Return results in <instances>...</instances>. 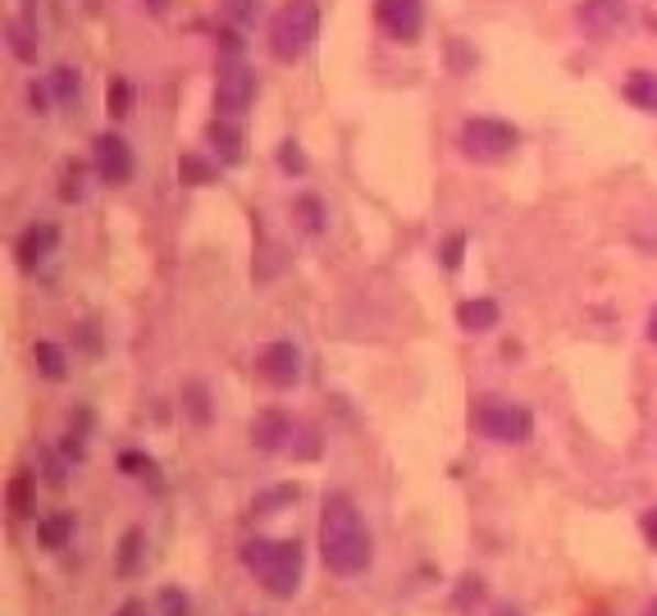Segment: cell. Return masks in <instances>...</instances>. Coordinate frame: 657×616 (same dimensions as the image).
<instances>
[{
    "label": "cell",
    "instance_id": "6da1fadb",
    "mask_svg": "<svg viewBox=\"0 0 657 616\" xmlns=\"http://www.w3.org/2000/svg\"><path fill=\"white\" fill-rule=\"evenodd\" d=\"M320 558L333 575L352 580L374 562V539L365 530V516L348 493H329L320 512Z\"/></svg>",
    "mask_w": 657,
    "mask_h": 616
},
{
    "label": "cell",
    "instance_id": "7a4b0ae2",
    "mask_svg": "<svg viewBox=\"0 0 657 616\" xmlns=\"http://www.w3.org/2000/svg\"><path fill=\"white\" fill-rule=\"evenodd\" d=\"M302 562L306 552L297 539H247L242 543V566L252 571L274 598H293L302 590Z\"/></svg>",
    "mask_w": 657,
    "mask_h": 616
},
{
    "label": "cell",
    "instance_id": "3957f363",
    "mask_svg": "<svg viewBox=\"0 0 657 616\" xmlns=\"http://www.w3.org/2000/svg\"><path fill=\"white\" fill-rule=\"evenodd\" d=\"M316 37H320V6L316 0H288V6L270 19V55L284 59V65L302 59L310 46H316Z\"/></svg>",
    "mask_w": 657,
    "mask_h": 616
},
{
    "label": "cell",
    "instance_id": "277c9868",
    "mask_svg": "<svg viewBox=\"0 0 657 616\" xmlns=\"http://www.w3.org/2000/svg\"><path fill=\"white\" fill-rule=\"evenodd\" d=\"M471 420L484 439L507 443V448H521V443L535 439V416H529V407L512 403V397H480Z\"/></svg>",
    "mask_w": 657,
    "mask_h": 616
},
{
    "label": "cell",
    "instance_id": "5b68a950",
    "mask_svg": "<svg viewBox=\"0 0 657 616\" xmlns=\"http://www.w3.org/2000/svg\"><path fill=\"white\" fill-rule=\"evenodd\" d=\"M516 146H521V133L512 129V123H503V119L480 114V119H466V123H461V151H466L471 161H480V165L507 161Z\"/></svg>",
    "mask_w": 657,
    "mask_h": 616
},
{
    "label": "cell",
    "instance_id": "8992f818",
    "mask_svg": "<svg viewBox=\"0 0 657 616\" xmlns=\"http://www.w3.org/2000/svg\"><path fill=\"white\" fill-rule=\"evenodd\" d=\"M252 101H256V74L252 69L238 65V59L219 69V82H215V110H219V119L247 114V110H252Z\"/></svg>",
    "mask_w": 657,
    "mask_h": 616
},
{
    "label": "cell",
    "instance_id": "52a82bcc",
    "mask_svg": "<svg viewBox=\"0 0 657 616\" xmlns=\"http://www.w3.org/2000/svg\"><path fill=\"white\" fill-rule=\"evenodd\" d=\"M91 165H97L101 183H110V188H123V183H133V146L123 142L119 133H101L97 142H91Z\"/></svg>",
    "mask_w": 657,
    "mask_h": 616
},
{
    "label": "cell",
    "instance_id": "ba28073f",
    "mask_svg": "<svg viewBox=\"0 0 657 616\" xmlns=\"http://www.w3.org/2000/svg\"><path fill=\"white\" fill-rule=\"evenodd\" d=\"M374 19L393 42H416L425 33V0H380Z\"/></svg>",
    "mask_w": 657,
    "mask_h": 616
},
{
    "label": "cell",
    "instance_id": "9c48e42d",
    "mask_svg": "<svg viewBox=\"0 0 657 616\" xmlns=\"http://www.w3.org/2000/svg\"><path fill=\"white\" fill-rule=\"evenodd\" d=\"M576 19H580V28H584L589 37L612 42L621 28H625V19H631V6H625V0H580Z\"/></svg>",
    "mask_w": 657,
    "mask_h": 616
},
{
    "label": "cell",
    "instance_id": "30bf717a",
    "mask_svg": "<svg viewBox=\"0 0 657 616\" xmlns=\"http://www.w3.org/2000/svg\"><path fill=\"white\" fill-rule=\"evenodd\" d=\"M256 370L265 375V384H274V388H293V384H302V352H297V343H270L265 352H261V361H256Z\"/></svg>",
    "mask_w": 657,
    "mask_h": 616
},
{
    "label": "cell",
    "instance_id": "8fae6325",
    "mask_svg": "<svg viewBox=\"0 0 657 616\" xmlns=\"http://www.w3.org/2000/svg\"><path fill=\"white\" fill-rule=\"evenodd\" d=\"M59 246V229L55 224H33L23 229V238L14 242V256H19V270H42Z\"/></svg>",
    "mask_w": 657,
    "mask_h": 616
},
{
    "label": "cell",
    "instance_id": "7c38bea8",
    "mask_svg": "<svg viewBox=\"0 0 657 616\" xmlns=\"http://www.w3.org/2000/svg\"><path fill=\"white\" fill-rule=\"evenodd\" d=\"M293 435H297V420H288L284 411H265V416H256V425H252V443H256L261 452H284V457H288Z\"/></svg>",
    "mask_w": 657,
    "mask_h": 616
},
{
    "label": "cell",
    "instance_id": "4fadbf2b",
    "mask_svg": "<svg viewBox=\"0 0 657 616\" xmlns=\"http://www.w3.org/2000/svg\"><path fill=\"white\" fill-rule=\"evenodd\" d=\"M457 324L466 333H489V329L503 324V306H497L493 297H471V301L457 306Z\"/></svg>",
    "mask_w": 657,
    "mask_h": 616
},
{
    "label": "cell",
    "instance_id": "5bb4252c",
    "mask_svg": "<svg viewBox=\"0 0 657 616\" xmlns=\"http://www.w3.org/2000/svg\"><path fill=\"white\" fill-rule=\"evenodd\" d=\"M206 142L215 146V156L225 161V165H242V156H247V151H242V133L233 129L229 119H215L210 129H206Z\"/></svg>",
    "mask_w": 657,
    "mask_h": 616
},
{
    "label": "cell",
    "instance_id": "9a60e30c",
    "mask_svg": "<svg viewBox=\"0 0 657 616\" xmlns=\"http://www.w3.org/2000/svg\"><path fill=\"white\" fill-rule=\"evenodd\" d=\"M69 539H74V512H51V516L37 520V543L42 548L59 552V548H69Z\"/></svg>",
    "mask_w": 657,
    "mask_h": 616
},
{
    "label": "cell",
    "instance_id": "2e32d148",
    "mask_svg": "<svg viewBox=\"0 0 657 616\" xmlns=\"http://www.w3.org/2000/svg\"><path fill=\"white\" fill-rule=\"evenodd\" d=\"M625 101L644 114H657V74L653 69H635L625 78Z\"/></svg>",
    "mask_w": 657,
    "mask_h": 616
},
{
    "label": "cell",
    "instance_id": "e0dca14e",
    "mask_svg": "<svg viewBox=\"0 0 657 616\" xmlns=\"http://www.w3.org/2000/svg\"><path fill=\"white\" fill-rule=\"evenodd\" d=\"M6 503H10V512H14L19 520L33 516V512H37V475L19 471V475L10 480V488H6Z\"/></svg>",
    "mask_w": 657,
    "mask_h": 616
},
{
    "label": "cell",
    "instance_id": "ac0fdd59",
    "mask_svg": "<svg viewBox=\"0 0 657 616\" xmlns=\"http://www.w3.org/2000/svg\"><path fill=\"white\" fill-rule=\"evenodd\" d=\"M142 562H146V535L142 530H129L119 539V558H114V571L123 575V580H133L138 571H142Z\"/></svg>",
    "mask_w": 657,
    "mask_h": 616
},
{
    "label": "cell",
    "instance_id": "d6986e66",
    "mask_svg": "<svg viewBox=\"0 0 657 616\" xmlns=\"http://www.w3.org/2000/svg\"><path fill=\"white\" fill-rule=\"evenodd\" d=\"M10 51L23 59V65H33V59H37V28H33V19H14L10 23Z\"/></svg>",
    "mask_w": 657,
    "mask_h": 616
},
{
    "label": "cell",
    "instance_id": "ffe728a7",
    "mask_svg": "<svg viewBox=\"0 0 657 616\" xmlns=\"http://www.w3.org/2000/svg\"><path fill=\"white\" fill-rule=\"evenodd\" d=\"M33 361H37V370L46 380H65L69 375V356H65V348H59V343H37Z\"/></svg>",
    "mask_w": 657,
    "mask_h": 616
},
{
    "label": "cell",
    "instance_id": "44dd1931",
    "mask_svg": "<svg viewBox=\"0 0 657 616\" xmlns=\"http://www.w3.org/2000/svg\"><path fill=\"white\" fill-rule=\"evenodd\" d=\"M51 87H55V101H59V106H78V97H83V78H78V69H69V65H59V69L51 74Z\"/></svg>",
    "mask_w": 657,
    "mask_h": 616
},
{
    "label": "cell",
    "instance_id": "7402d4cb",
    "mask_svg": "<svg viewBox=\"0 0 657 616\" xmlns=\"http://www.w3.org/2000/svg\"><path fill=\"white\" fill-rule=\"evenodd\" d=\"M178 178L187 183V188H206V183H215V165L201 161L197 151H187V156L178 161Z\"/></svg>",
    "mask_w": 657,
    "mask_h": 616
},
{
    "label": "cell",
    "instance_id": "603a6c76",
    "mask_svg": "<svg viewBox=\"0 0 657 616\" xmlns=\"http://www.w3.org/2000/svg\"><path fill=\"white\" fill-rule=\"evenodd\" d=\"M119 471L123 475H133V480H161V466H155V461L146 457V452H119Z\"/></svg>",
    "mask_w": 657,
    "mask_h": 616
},
{
    "label": "cell",
    "instance_id": "cb8c5ba5",
    "mask_svg": "<svg viewBox=\"0 0 657 616\" xmlns=\"http://www.w3.org/2000/svg\"><path fill=\"white\" fill-rule=\"evenodd\" d=\"M288 457H293V461H316V457H320V435H316V429L297 425V435H293V443H288Z\"/></svg>",
    "mask_w": 657,
    "mask_h": 616
},
{
    "label": "cell",
    "instance_id": "d4e9b609",
    "mask_svg": "<svg viewBox=\"0 0 657 616\" xmlns=\"http://www.w3.org/2000/svg\"><path fill=\"white\" fill-rule=\"evenodd\" d=\"M480 598H484V580L480 575H461L457 580V594H452V607L457 612H471Z\"/></svg>",
    "mask_w": 657,
    "mask_h": 616
},
{
    "label": "cell",
    "instance_id": "484cf974",
    "mask_svg": "<svg viewBox=\"0 0 657 616\" xmlns=\"http://www.w3.org/2000/svg\"><path fill=\"white\" fill-rule=\"evenodd\" d=\"M297 498H302V488H297V484H278V488L261 493V498H256V512H274V507H288V503H297Z\"/></svg>",
    "mask_w": 657,
    "mask_h": 616
},
{
    "label": "cell",
    "instance_id": "4316f807",
    "mask_svg": "<svg viewBox=\"0 0 657 616\" xmlns=\"http://www.w3.org/2000/svg\"><path fill=\"white\" fill-rule=\"evenodd\" d=\"M278 169H284V174H297V178L306 174V151H302L293 138H288L284 146H278Z\"/></svg>",
    "mask_w": 657,
    "mask_h": 616
},
{
    "label": "cell",
    "instance_id": "83f0119b",
    "mask_svg": "<svg viewBox=\"0 0 657 616\" xmlns=\"http://www.w3.org/2000/svg\"><path fill=\"white\" fill-rule=\"evenodd\" d=\"M110 114H114V119L133 114V87L123 82V78H114V82H110Z\"/></svg>",
    "mask_w": 657,
    "mask_h": 616
},
{
    "label": "cell",
    "instance_id": "f1b7e54d",
    "mask_svg": "<svg viewBox=\"0 0 657 616\" xmlns=\"http://www.w3.org/2000/svg\"><path fill=\"white\" fill-rule=\"evenodd\" d=\"M297 215H302L306 233H320V229H325V206H320L316 197H302V201H297Z\"/></svg>",
    "mask_w": 657,
    "mask_h": 616
},
{
    "label": "cell",
    "instance_id": "f546056e",
    "mask_svg": "<svg viewBox=\"0 0 657 616\" xmlns=\"http://www.w3.org/2000/svg\"><path fill=\"white\" fill-rule=\"evenodd\" d=\"M161 612H165V616H193V598H187L183 590H174V584H169V590L161 594Z\"/></svg>",
    "mask_w": 657,
    "mask_h": 616
},
{
    "label": "cell",
    "instance_id": "4dcf8cb0",
    "mask_svg": "<svg viewBox=\"0 0 657 616\" xmlns=\"http://www.w3.org/2000/svg\"><path fill=\"white\" fill-rule=\"evenodd\" d=\"M438 256H444V270H461V256H466V233H452L444 246H438Z\"/></svg>",
    "mask_w": 657,
    "mask_h": 616
},
{
    "label": "cell",
    "instance_id": "1f68e13d",
    "mask_svg": "<svg viewBox=\"0 0 657 616\" xmlns=\"http://www.w3.org/2000/svg\"><path fill=\"white\" fill-rule=\"evenodd\" d=\"M65 201H83V165H65V188H59Z\"/></svg>",
    "mask_w": 657,
    "mask_h": 616
},
{
    "label": "cell",
    "instance_id": "d6a6232c",
    "mask_svg": "<svg viewBox=\"0 0 657 616\" xmlns=\"http://www.w3.org/2000/svg\"><path fill=\"white\" fill-rule=\"evenodd\" d=\"M187 411H193V420H197V425H206V420H210L206 388H201V384H193V388H187Z\"/></svg>",
    "mask_w": 657,
    "mask_h": 616
},
{
    "label": "cell",
    "instance_id": "836d02e7",
    "mask_svg": "<svg viewBox=\"0 0 657 616\" xmlns=\"http://www.w3.org/2000/svg\"><path fill=\"white\" fill-rule=\"evenodd\" d=\"M225 14L233 23H252L256 19V0H225Z\"/></svg>",
    "mask_w": 657,
    "mask_h": 616
},
{
    "label": "cell",
    "instance_id": "e575fe53",
    "mask_svg": "<svg viewBox=\"0 0 657 616\" xmlns=\"http://www.w3.org/2000/svg\"><path fill=\"white\" fill-rule=\"evenodd\" d=\"M639 530H644V539H648V548L657 552V507H653V512H644V520H639Z\"/></svg>",
    "mask_w": 657,
    "mask_h": 616
},
{
    "label": "cell",
    "instance_id": "d590c367",
    "mask_svg": "<svg viewBox=\"0 0 657 616\" xmlns=\"http://www.w3.org/2000/svg\"><path fill=\"white\" fill-rule=\"evenodd\" d=\"M114 616H151V607H146L142 598H129V603H123V607H119Z\"/></svg>",
    "mask_w": 657,
    "mask_h": 616
},
{
    "label": "cell",
    "instance_id": "8d00e7d4",
    "mask_svg": "<svg viewBox=\"0 0 657 616\" xmlns=\"http://www.w3.org/2000/svg\"><path fill=\"white\" fill-rule=\"evenodd\" d=\"M648 343H657V306H653V316H648Z\"/></svg>",
    "mask_w": 657,
    "mask_h": 616
},
{
    "label": "cell",
    "instance_id": "74e56055",
    "mask_svg": "<svg viewBox=\"0 0 657 616\" xmlns=\"http://www.w3.org/2000/svg\"><path fill=\"white\" fill-rule=\"evenodd\" d=\"M493 616H525V612H521V607H497Z\"/></svg>",
    "mask_w": 657,
    "mask_h": 616
},
{
    "label": "cell",
    "instance_id": "f35d334b",
    "mask_svg": "<svg viewBox=\"0 0 657 616\" xmlns=\"http://www.w3.org/2000/svg\"><path fill=\"white\" fill-rule=\"evenodd\" d=\"M644 616H657V598H653V603H648V607H644Z\"/></svg>",
    "mask_w": 657,
    "mask_h": 616
}]
</instances>
